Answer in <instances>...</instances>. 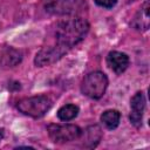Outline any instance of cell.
<instances>
[{
  "label": "cell",
  "instance_id": "cell-2",
  "mask_svg": "<svg viewBox=\"0 0 150 150\" xmlns=\"http://www.w3.org/2000/svg\"><path fill=\"white\" fill-rule=\"evenodd\" d=\"M52 100L46 95H36L30 97H25L20 100L16 104V108L23 115L39 118L42 117L50 108H52Z\"/></svg>",
  "mask_w": 150,
  "mask_h": 150
},
{
  "label": "cell",
  "instance_id": "cell-4",
  "mask_svg": "<svg viewBox=\"0 0 150 150\" xmlns=\"http://www.w3.org/2000/svg\"><path fill=\"white\" fill-rule=\"evenodd\" d=\"M84 0H46L45 9L54 15H77L86 9Z\"/></svg>",
  "mask_w": 150,
  "mask_h": 150
},
{
  "label": "cell",
  "instance_id": "cell-14",
  "mask_svg": "<svg viewBox=\"0 0 150 150\" xmlns=\"http://www.w3.org/2000/svg\"><path fill=\"white\" fill-rule=\"evenodd\" d=\"M94 1L96 5L103 8H112L117 2V0H94Z\"/></svg>",
  "mask_w": 150,
  "mask_h": 150
},
{
  "label": "cell",
  "instance_id": "cell-7",
  "mask_svg": "<svg viewBox=\"0 0 150 150\" xmlns=\"http://www.w3.org/2000/svg\"><path fill=\"white\" fill-rule=\"evenodd\" d=\"M130 122L131 124H134L136 128L142 125V118H143V114L145 110V96L142 91H137L130 101Z\"/></svg>",
  "mask_w": 150,
  "mask_h": 150
},
{
  "label": "cell",
  "instance_id": "cell-5",
  "mask_svg": "<svg viewBox=\"0 0 150 150\" xmlns=\"http://www.w3.org/2000/svg\"><path fill=\"white\" fill-rule=\"evenodd\" d=\"M48 136L54 143H67L81 137V128L75 124H50Z\"/></svg>",
  "mask_w": 150,
  "mask_h": 150
},
{
  "label": "cell",
  "instance_id": "cell-1",
  "mask_svg": "<svg viewBox=\"0 0 150 150\" xmlns=\"http://www.w3.org/2000/svg\"><path fill=\"white\" fill-rule=\"evenodd\" d=\"M89 30V23L86 19L75 16L61 21L55 28L56 45L70 49L84 39Z\"/></svg>",
  "mask_w": 150,
  "mask_h": 150
},
{
  "label": "cell",
  "instance_id": "cell-11",
  "mask_svg": "<svg viewBox=\"0 0 150 150\" xmlns=\"http://www.w3.org/2000/svg\"><path fill=\"white\" fill-rule=\"evenodd\" d=\"M131 26L137 30H146L149 28V1L146 0L141 11L132 19Z\"/></svg>",
  "mask_w": 150,
  "mask_h": 150
},
{
  "label": "cell",
  "instance_id": "cell-6",
  "mask_svg": "<svg viewBox=\"0 0 150 150\" xmlns=\"http://www.w3.org/2000/svg\"><path fill=\"white\" fill-rule=\"evenodd\" d=\"M68 52V49L59 46V45H54V46H48L42 48L35 56V64L39 67H43V66H49L54 62H56L59 59H61L66 53Z\"/></svg>",
  "mask_w": 150,
  "mask_h": 150
},
{
  "label": "cell",
  "instance_id": "cell-13",
  "mask_svg": "<svg viewBox=\"0 0 150 150\" xmlns=\"http://www.w3.org/2000/svg\"><path fill=\"white\" fill-rule=\"evenodd\" d=\"M79 107L76 104H64L57 110V117L61 121H71L79 115Z\"/></svg>",
  "mask_w": 150,
  "mask_h": 150
},
{
  "label": "cell",
  "instance_id": "cell-3",
  "mask_svg": "<svg viewBox=\"0 0 150 150\" xmlns=\"http://www.w3.org/2000/svg\"><path fill=\"white\" fill-rule=\"evenodd\" d=\"M108 87V77L102 71H91L82 81L81 84V91L83 95L93 98L98 100L101 98Z\"/></svg>",
  "mask_w": 150,
  "mask_h": 150
},
{
  "label": "cell",
  "instance_id": "cell-15",
  "mask_svg": "<svg viewBox=\"0 0 150 150\" xmlns=\"http://www.w3.org/2000/svg\"><path fill=\"white\" fill-rule=\"evenodd\" d=\"M2 137H4V131H2V129H0V141L2 139Z\"/></svg>",
  "mask_w": 150,
  "mask_h": 150
},
{
  "label": "cell",
  "instance_id": "cell-10",
  "mask_svg": "<svg viewBox=\"0 0 150 150\" xmlns=\"http://www.w3.org/2000/svg\"><path fill=\"white\" fill-rule=\"evenodd\" d=\"M21 53L12 47H5L0 50V63L6 67H14L21 61Z\"/></svg>",
  "mask_w": 150,
  "mask_h": 150
},
{
  "label": "cell",
  "instance_id": "cell-12",
  "mask_svg": "<svg viewBox=\"0 0 150 150\" xmlns=\"http://www.w3.org/2000/svg\"><path fill=\"white\" fill-rule=\"evenodd\" d=\"M120 120H121V114H120L118 110H115V109L105 110L101 115V122L109 130L116 129L118 127V124H120Z\"/></svg>",
  "mask_w": 150,
  "mask_h": 150
},
{
  "label": "cell",
  "instance_id": "cell-9",
  "mask_svg": "<svg viewBox=\"0 0 150 150\" xmlns=\"http://www.w3.org/2000/svg\"><path fill=\"white\" fill-rule=\"evenodd\" d=\"M81 136H82L84 146L95 148L102 137V130L98 125H90L81 132Z\"/></svg>",
  "mask_w": 150,
  "mask_h": 150
},
{
  "label": "cell",
  "instance_id": "cell-8",
  "mask_svg": "<svg viewBox=\"0 0 150 150\" xmlns=\"http://www.w3.org/2000/svg\"><path fill=\"white\" fill-rule=\"evenodd\" d=\"M107 64L114 73L122 74L129 66V56L125 53L112 50L107 56Z\"/></svg>",
  "mask_w": 150,
  "mask_h": 150
}]
</instances>
